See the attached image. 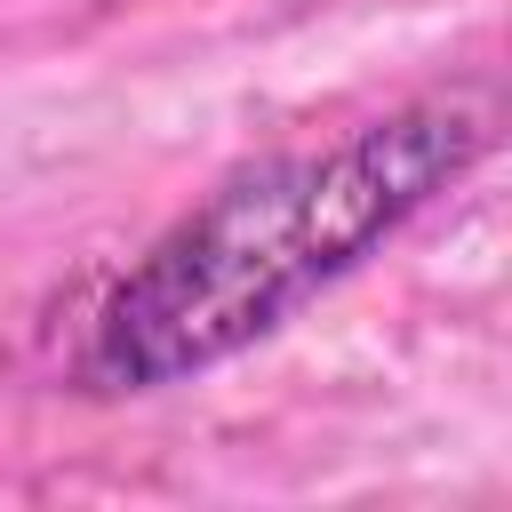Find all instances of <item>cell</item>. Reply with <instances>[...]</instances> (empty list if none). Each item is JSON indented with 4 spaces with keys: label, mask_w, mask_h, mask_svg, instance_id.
I'll list each match as a JSON object with an SVG mask.
<instances>
[{
    "label": "cell",
    "mask_w": 512,
    "mask_h": 512,
    "mask_svg": "<svg viewBox=\"0 0 512 512\" xmlns=\"http://www.w3.org/2000/svg\"><path fill=\"white\" fill-rule=\"evenodd\" d=\"M488 128V96L448 88L336 144L232 168L104 288L80 376L96 392H168L248 352L416 224L488 152Z\"/></svg>",
    "instance_id": "obj_1"
}]
</instances>
